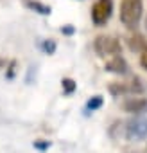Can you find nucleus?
I'll use <instances>...</instances> for the list:
<instances>
[{
	"instance_id": "f257e3e1",
	"label": "nucleus",
	"mask_w": 147,
	"mask_h": 153,
	"mask_svg": "<svg viewBox=\"0 0 147 153\" xmlns=\"http://www.w3.org/2000/svg\"><path fill=\"white\" fill-rule=\"evenodd\" d=\"M143 13L142 0H122L120 2V22L127 29H136Z\"/></svg>"
},
{
	"instance_id": "f03ea898",
	"label": "nucleus",
	"mask_w": 147,
	"mask_h": 153,
	"mask_svg": "<svg viewBox=\"0 0 147 153\" xmlns=\"http://www.w3.org/2000/svg\"><path fill=\"white\" fill-rule=\"evenodd\" d=\"M124 135L127 140L147 139V117H135L124 126Z\"/></svg>"
},
{
	"instance_id": "7ed1b4c3",
	"label": "nucleus",
	"mask_w": 147,
	"mask_h": 153,
	"mask_svg": "<svg viewBox=\"0 0 147 153\" xmlns=\"http://www.w3.org/2000/svg\"><path fill=\"white\" fill-rule=\"evenodd\" d=\"M93 49L99 56H118L120 42L113 36H97L93 42Z\"/></svg>"
},
{
	"instance_id": "20e7f679",
	"label": "nucleus",
	"mask_w": 147,
	"mask_h": 153,
	"mask_svg": "<svg viewBox=\"0 0 147 153\" xmlns=\"http://www.w3.org/2000/svg\"><path fill=\"white\" fill-rule=\"evenodd\" d=\"M113 13V0H97L92 7V20L97 27H102Z\"/></svg>"
},
{
	"instance_id": "39448f33",
	"label": "nucleus",
	"mask_w": 147,
	"mask_h": 153,
	"mask_svg": "<svg viewBox=\"0 0 147 153\" xmlns=\"http://www.w3.org/2000/svg\"><path fill=\"white\" fill-rule=\"evenodd\" d=\"M104 68H106L108 72H113V74H118V76H124V74L129 72V67H127V63H126V59H124L122 56H113V58L104 65Z\"/></svg>"
},
{
	"instance_id": "423d86ee",
	"label": "nucleus",
	"mask_w": 147,
	"mask_h": 153,
	"mask_svg": "<svg viewBox=\"0 0 147 153\" xmlns=\"http://www.w3.org/2000/svg\"><path fill=\"white\" fill-rule=\"evenodd\" d=\"M122 108H124V112H127V114H143V112H147V99L131 97V99L124 101Z\"/></svg>"
},
{
	"instance_id": "0eeeda50",
	"label": "nucleus",
	"mask_w": 147,
	"mask_h": 153,
	"mask_svg": "<svg viewBox=\"0 0 147 153\" xmlns=\"http://www.w3.org/2000/svg\"><path fill=\"white\" fill-rule=\"evenodd\" d=\"M24 6H25L27 9L34 11V13L43 15V16H47V15H50V13H52V7H50V6H45V4L38 2V0H24Z\"/></svg>"
},
{
	"instance_id": "6e6552de",
	"label": "nucleus",
	"mask_w": 147,
	"mask_h": 153,
	"mask_svg": "<svg viewBox=\"0 0 147 153\" xmlns=\"http://www.w3.org/2000/svg\"><path fill=\"white\" fill-rule=\"evenodd\" d=\"M127 45H129V49H131L133 52H142V51H143V47H145L147 43H145L143 36H140V34H133V36H129Z\"/></svg>"
},
{
	"instance_id": "1a4fd4ad",
	"label": "nucleus",
	"mask_w": 147,
	"mask_h": 153,
	"mask_svg": "<svg viewBox=\"0 0 147 153\" xmlns=\"http://www.w3.org/2000/svg\"><path fill=\"white\" fill-rule=\"evenodd\" d=\"M61 87H63V94H65V96H70V94L76 92L77 83L74 81V79H70V78H65V79L61 81Z\"/></svg>"
},
{
	"instance_id": "9d476101",
	"label": "nucleus",
	"mask_w": 147,
	"mask_h": 153,
	"mask_svg": "<svg viewBox=\"0 0 147 153\" xmlns=\"http://www.w3.org/2000/svg\"><path fill=\"white\" fill-rule=\"evenodd\" d=\"M102 103H104L102 96H93L92 99H88V103H86V110H88V112H95V110H99V108L102 106Z\"/></svg>"
},
{
	"instance_id": "9b49d317",
	"label": "nucleus",
	"mask_w": 147,
	"mask_h": 153,
	"mask_svg": "<svg viewBox=\"0 0 147 153\" xmlns=\"http://www.w3.org/2000/svg\"><path fill=\"white\" fill-rule=\"evenodd\" d=\"M41 49H43V52H47V54H54V52H56V42H54V40H45V42L41 43Z\"/></svg>"
},
{
	"instance_id": "f8f14e48",
	"label": "nucleus",
	"mask_w": 147,
	"mask_h": 153,
	"mask_svg": "<svg viewBox=\"0 0 147 153\" xmlns=\"http://www.w3.org/2000/svg\"><path fill=\"white\" fill-rule=\"evenodd\" d=\"M34 148L40 149V151H45V149L50 148V140H36L34 142Z\"/></svg>"
},
{
	"instance_id": "ddd939ff",
	"label": "nucleus",
	"mask_w": 147,
	"mask_h": 153,
	"mask_svg": "<svg viewBox=\"0 0 147 153\" xmlns=\"http://www.w3.org/2000/svg\"><path fill=\"white\" fill-rule=\"evenodd\" d=\"M140 65L147 70V45L143 47V51L140 52Z\"/></svg>"
},
{
	"instance_id": "4468645a",
	"label": "nucleus",
	"mask_w": 147,
	"mask_h": 153,
	"mask_svg": "<svg viewBox=\"0 0 147 153\" xmlns=\"http://www.w3.org/2000/svg\"><path fill=\"white\" fill-rule=\"evenodd\" d=\"M15 67H16V63H15V61H11V65H9V72H7V78H9V79L15 76Z\"/></svg>"
},
{
	"instance_id": "2eb2a0df",
	"label": "nucleus",
	"mask_w": 147,
	"mask_h": 153,
	"mask_svg": "<svg viewBox=\"0 0 147 153\" xmlns=\"http://www.w3.org/2000/svg\"><path fill=\"white\" fill-rule=\"evenodd\" d=\"M61 33H63V34H74V27H72V25L61 27Z\"/></svg>"
}]
</instances>
